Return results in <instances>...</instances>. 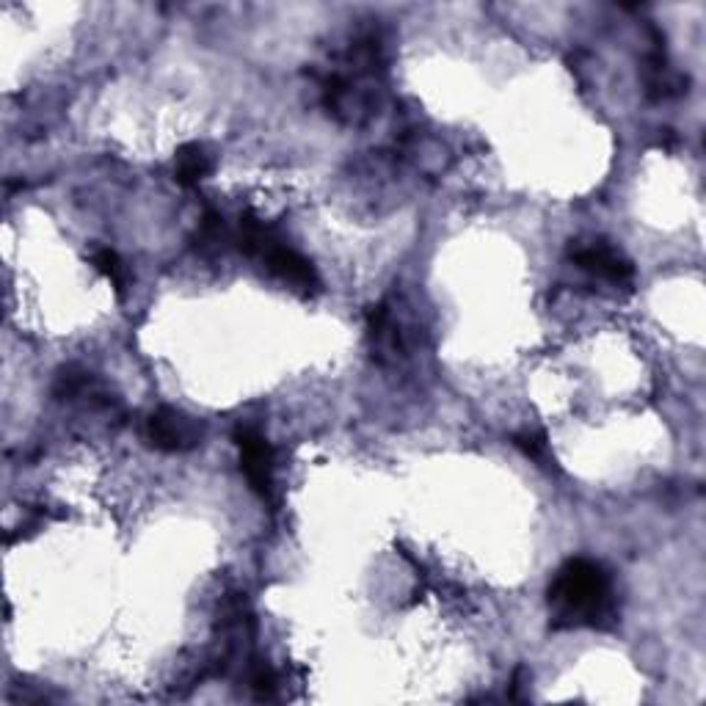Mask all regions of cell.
<instances>
[{
    "instance_id": "1",
    "label": "cell",
    "mask_w": 706,
    "mask_h": 706,
    "mask_svg": "<svg viewBox=\"0 0 706 706\" xmlns=\"http://www.w3.org/2000/svg\"><path fill=\"white\" fill-rule=\"evenodd\" d=\"M549 610L555 629L610 627L615 621V602L607 571L596 560H566L549 585Z\"/></svg>"
},
{
    "instance_id": "2",
    "label": "cell",
    "mask_w": 706,
    "mask_h": 706,
    "mask_svg": "<svg viewBox=\"0 0 706 706\" xmlns=\"http://www.w3.org/2000/svg\"><path fill=\"white\" fill-rule=\"evenodd\" d=\"M235 445L240 450V467L249 478L251 489L260 494L262 500H271L274 491V450L262 439L260 431L249 425L235 428Z\"/></svg>"
},
{
    "instance_id": "3",
    "label": "cell",
    "mask_w": 706,
    "mask_h": 706,
    "mask_svg": "<svg viewBox=\"0 0 706 706\" xmlns=\"http://www.w3.org/2000/svg\"><path fill=\"white\" fill-rule=\"evenodd\" d=\"M260 257L265 260V265H268V271L276 276H282L285 282H290L293 287H301V290H318L320 282H318V274H315V268L309 265L298 251L287 249L282 240L271 238L268 243H265V249L260 251Z\"/></svg>"
},
{
    "instance_id": "4",
    "label": "cell",
    "mask_w": 706,
    "mask_h": 706,
    "mask_svg": "<svg viewBox=\"0 0 706 706\" xmlns=\"http://www.w3.org/2000/svg\"><path fill=\"white\" fill-rule=\"evenodd\" d=\"M571 260L577 262L580 268H585V271L613 282V285H629L632 276H635L632 262L627 257H621L615 249H610L607 243L577 246V249H571Z\"/></svg>"
},
{
    "instance_id": "5",
    "label": "cell",
    "mask_w": 706,
    "mask_h": 706,
    "mask_svg": "<svg viewBox=\"0 0 706 706\" xmlns=\"http://www.w3.org/2000/svg\"><path fill=\"white\" fill-rule=\"evenodd\" d=\"M147 439L163 453H177V450H191L196 445V428L188 420H183L177 411L160 409L149 414Z\"/></svg>"
},
{
    "instance_id": "6",
    "label": "cell",
    "mask_w": 706,
    "mask_h": 706,
    "mask_svg": "<svg viewBox=\"0 0 706 706\" xmlns=\"http://www.w3.org/2000/svg\"><path fill=\"white\" fill-rule=\"evenodd\" d=\"M174 174H177V183L183 185V188H194V185H199V180H205L207 174H210V155L205 152V147L191 141V144H183V147L177 149V169H174Z\"/></svg>"
},
{
    "instance_id": "7",
    "label": "cell",
    "mask_w": 706,
    "mask_h": 706,
    "mask_svg": "<svg viewBox=\"0 0 706 706\" xmlns=\"http://www.w3.org/2000/svg\"><path fill=\"white\" fill-rule=\"evenodd\" d=\"M94 268L100 271V274L114 285L116 296L125 298L127 293V285H130V276H127V268L125 262L119 260V254H116L114 249H97L94 251Z\"/></svg>"
},
{
    "instance_id": "8",
    "label": "cell",
    "mask_w": 706,
    "mask_h": 706,
    "mask_svg": "<svg viewBox=\"0 0 706 706\" xmlns=\"http://www.w3.org/2000/svg\"><path fill=\"white\" fill-rule=\"evenodd\" d=\"M513 445L519 447L527 458H544L547 456V433L538 431V428L513 433Z\"/></svg>"
},
{
    "instance_id": "9",
    "label": "cell",
    "mask_w": 706,
    "mask_h": 706,
    "mask_svg": "<svg viewBox=\"0 0 706 706\" xmlns=\"http://www.w3.org/2000/svg\"><path fill=\"white\" fill-rule=\"evenodd\" d=\"M89 384V376L80 373V370H64L56 381V395H75L80 389H86Z\"/></svg>"
},
{
    "instance_id": "10",
    "label": "cell",
    "mask_w": 706,
    "mask_h": 706,
    "mask_svg": "<svg viewBox=\"0 0 706 706\" xmlns=\"http://www.w3.org/2000/svg\"><path fill=\"white\" fill-rule=\"evenodd\" d=\"M251 684H254V690L260 695H271L276 687L274 671H271L268 665H260V668L254 671V676H251Z\"/></svg>"
},
{
    "instance_id": "11",
    "label": "cell",
    "mask_w": 706,
    "mask_h": 706,
    "mask_svg": "<svg viewBox=\"0 0 706 706\" xmlns=\"http://www.w3.org/2000/svg\"><path fill=\"white\" fill-rule=\"evenodd\" d=\"M657 144H660V147L673 149V147H676V144H679V136L673 133L671 127H665V130H660V136H657Z\"/></svg>"
}]
</instances>
